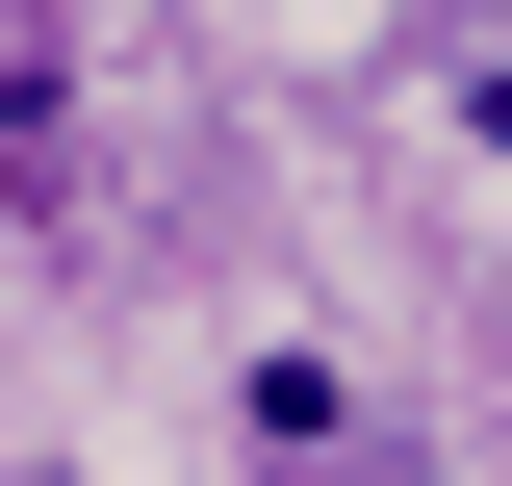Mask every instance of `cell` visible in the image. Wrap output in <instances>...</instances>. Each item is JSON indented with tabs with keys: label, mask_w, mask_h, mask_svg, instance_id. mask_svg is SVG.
<instances>
[{
	"label": "cell",
	"mask_w": 512,
	"mask_h": 486,
	"mask_svg": "<svg viewBox=\"0 0 512 486\" xmlns=\"http://www.w3.org/2000/svg\"><path fill=\"white\" fill-rule=\"evenodd\" d=\"M0 205H26V231H77V205H103V180H77V77H52V52L0 77Z\"/></svg>",
	"instance_id": "cell-1"
},
{
	"label": "cell",
	"mask_w": 512,
	"mask_h": 486,
	"mask_svg": "<svg viewBox=\"0 0 512 486\" xmlns=\"http://www.w3.org/2000/svg\"><path fill=\"white\" fill-rule=\"evenodd\" d=\"M231 435H282V461H333V435H359V384H333L308 333H256V359H231Z\"/></svg>",
	"instance_id": "cell-2"
}]
</instances>
